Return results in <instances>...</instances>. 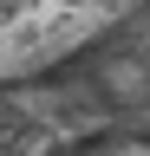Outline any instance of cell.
<instances>
[{
    "label": "cell",
    "instance_id": "6da1fadb",
    "mask_svg": "<svg viewBox=\"0 0 150 156\" xmlns=\"http://www.w3.org/2000/svg\"><path fill=\"white\" fill-rule=\"evenodd\" d=\"M150 0H0V91L46 85L137 26Z\"/></svg>",
    "mask_w": 150,
    "mask_h": 156
},
{
    "label": "cell",
    "instance_id": "7a4b0ae2",
    "mask_svg": "<svg viewBox=\"0 0 150 156\" xmlns=\"http://www.w3.org/2000/svg\"><path fill=\"white\" fill-rule=\"evenodd\" d=\"M65 156H150V130H144V124H111V130L79 136Z\"/></svg>",
    "mask_w": 150,
    "mask_h": 156
}]
</instances>
